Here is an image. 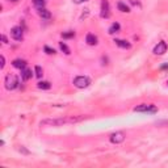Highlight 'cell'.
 Segmentation results:
<instances>
[{"mask_svg": "<svg viewBox=\"0 0 168 168\" xmlns=\"http://www.w3.org/2000/svg\"><path fill=\"white\" fill-rule=\"evenodd\" d=\"M30 78H32V70L30 69H26V67H25L24 70H21V79L24 81L29 80Z\"/></svg>", "mask_w": 168, "mask_h": 168, "instance_id": "11", "label": "cell"}, {"mask_svg": "<svg viewBox=\"0 0 168 168\" xmlns=\"http://www.w3.org/2000/svg\"><path fill=\"white\" fill-rule=\"evenodd\" d=\"M166 69H168V63L167 64H163V66H162V70H166Z\"/></svg>", "mask_w": 168, "mask_h": 168, "instance_id": "26", "label": "cell"}, {"mask_svg": "<svg viewBox=\"0 0 168 168\" xmlns=\"http://www.w3.org/2000/svg\"><path fill=\"white\" fill-rule=\"evenodd\" d=\"M113 42H114V44H116L117 46L122 47V49H130V47H131V45L129 44L127 41H125V40H117V38H116V40H114Z\"/></svg>", "mask_w": 168, "mask_h": 168, "instance_id": "12", "label": "cell"}, {"mask_svg": "<svg viewBox=\"0 0 168 168\" xmlns=\"http://www.w3.org/2000/svg\"><path fill=\"white\" fill-rule=\"evenodd\" d=\"M102 19H108L110 16V7H109V2L108 0H102L101 2V12H100Z\"/></svg>", "mask_w": 168, "mask_h": 168, "instance_id": "7", "label": "cell"}, {"mask_svg": "<svg viewBox=\"0 0 168 168\" xmlns=\"http://www.w3.org/2000/svg\"><path fill=\"white\" fill-rule=\"evenodd\" d=\"M38 15H40V17H42V19H46V20H49L50 17H51L50 11H47L46 8H40V9H38Z\"/></svg>", "mask_w": 168, "mask_h": 168, "instance_id": "13", "label": "cell"}, {"mask_svg": "<svg viewBox=\"0 0 168 168\" xmlns=\"http://www.w3.org/2000/svg\"><path fill=\"white\" fill-rule=\"evenodd\" d=\"M67 122V118H54V120H44L41 121V125H49V126H62Z\"/></svg>", "mask_w": 168, "mask_h": 168, "instance_id": "4", "label": "cell"}, {"mask_svg": "<svg viewBox=\"0 0 168 168\" xmlns=\"http://www.w3.org/2000/svg\"><path fill=\"white\" fill-rule=\"evenodd\" d=\"M72 2L75 4H81V3H85V2H88V0H72Z\"/></svg>", "mask_w": 168, "mask_h": 168, "instance_id": "23", "label": "cell"}, {"mask_svg": "<svg viewBox=\"0 0 168 168\" xmlns=\"http://www.w3.org/2000/svg\"><path fill=\"white\" fill-rule=\"evenodd\" d=\"M5 88L8 89V91H13V89H16L17 87H19V79H17V76H15V75H7L5 76Z\"/></svg>", "mask_w": 168, "mask_h": 168, "instance_id": "2", "label": "cell"}, {"mask_svg": "<svg viewBox=\"0 0 168 168\" xmlns=\"http://www.w3.org/2000/svg\"><path fill=\"white\" fill-rule=\"evenodd\" d=\"M12 66L15 67V69L24 70L25 67H26V60H24V59H15L12 62Z\"/></svg>", "mask_w": 168, "mask_h": 168, "instance_id": "9", "label": "cell"}, {"mask_svg": "<svg viewBox=\"0 0 168 168\" xmlns=\"http://www.w3.org/2000/svg\"><path fill=\"white\" fill-rule=\"evenodd\" d=\"M117 8H118L121 12H124V13H129L130 12V8L125 4V3H122V2H118L117 3Z\"/></svg>", "mask_w": 168, "mask_h": 168, "instance_id": "15", "label": "cell"}, {"mask_svg": "<svg viewBox=\"0 0 168 168\" xmlns=\"http://www.w3.org/2000/svg\"><path fill=\"white\" fill-rule=\"evenodd\" d=\"M33 4L34 7H37V9H40V8H45L46 2L45 0H33Z\"/></svg>", "mask_w": 168, "mask_h": 168, "instance_id": "18", "label": "cell"}, {"mask_svg": "<svg viewBox=\"0 0 168 168\" xmlns=\"http://www.w3.org/2000/svg\"><path fill=\"white\" fill-rule=\"evenodd\" d=\"M4 66H5V58L2 55V66H0V67H2V69H4Z\"/></svg>", "mask_w": 168, "mask_h": 168, "instance_id": "24", "label": "cell"}, {"mask_svg": "<svg viewBox=\"0 0 168 168\" xmlns=\"http://www.w3.org/2000/svg\"><path fill=\"white\" fill-rule=\"evenodd\" d=\"M11 37L16 41H23L24 38V30L20 26H15L11 29Z\"/></svg>", "mask_w": 168, "mask_h": 168, "instance_id": "6", "label": "cell"}, {"mask_svg": "<svg viewBox=\"0 0 168 168\" xmlns=\"http://www.w3.org/2000/svg\"><path fill=\"white\" fill-rule=\"evenodd\" d=\"M167 49H168L167 42L160 41L159 44L154 47V54H155V55H163L164 53H167Z\"/></svg>", "mask_w": 168, "mask_h": 168, "instance_id": "8", "label": "cell"}, {"mask_svg": "<svg viewBox=\"0 0 168 168\" xmlns=\"http://www.w3.org/2000/svg\"><path fill=\"white\" fill-rule=\"evenodd\" d=\"M85 42H87L89 46H95V45H97V37L92 33H88L87 37H85Z\"/></svg>", "mask_w": 168, "mask_h": 168, "instance_id": "10", "label": "cell"}, {"mask_svg": "<svg viewBox=\"0 0 168 168\" xmlns=\"http://www.w3.org/2000/svg\"><path fill=\"white\" fill-rule=\"evenodd\" d=\"M121 29V26H120V24L118 23H113L112 25H110V28H109V30H108V33L109 34H114V33H118Z\"/></svg>", "mask_w": 168, "mask_h": 168, "instance_id": "14", "label": "cell"}, {"mask_svg": "<svg viewBox=\"0 0 168 168\" xmlns=\"http://www.w3.org/2000/svg\"><path fill=\"white\" fill-rule=\"evenodd\" d=\"M34 70H35V76H37V78H42V75H44V70H42L40 66H35Z\"/></svg>", "mask_w": 168, "mask_h": 168, "instance_id": "20", "label": "cell"}, {"mask_svg": "<svg viewBox=\"0 0 168 168\" xmlns=\"http://www.w3.org/2000/svg\"><path fill=\"white\" fill-rule=\"evenodd\" d=\"M125 138H126L125 137V133H122V131H116V133H113L112 135H110L109 141L114 145H120L125 141Z\"/></svg>", "mask_w": 168, "mask_h": 168, "instance_id": "5", "label": "cell"}, {"mask_svg": "<svg viewBox=\"0 0 168 168\" xmlns=\"http://www.w3.org/2000/svg\"><path fill=\"white\" fill-rule=\"evenodd\" d=\"M59 47H60V50L64 53L66 55H70L71 54V50L69 49V46H67L64 42H59Z\"/></svg>", "mask_w": 168, "mask_h": 168, "instance_id": "16", "label": "cell"}, {"mask_svg": "<svg viewBox=\"0 0 168 168\" xmlns=\"http://www.w3.org/2000/svg\"><path fill=\"white\" fill-rule=\"evenodd\" d=\"M11 2H17V0H11Z\"/></svg>", "mask_w": 168, "mask_h": 168, "instance_id": "27", "label": "cell"}, {"mask_svg": "<svg viewBox=\"0 0 168 168\" xmlns=\"http://www.w3.org/2000/svg\"><path fill=\"white\" fill-rule=\"evenodd\" d=\"M19 151H20V152H23V154H25V155H29V151H28V150L25 148L24 146H21V147L19 148Z\"/></svg>", "mask_w": 168, "mask_h": 168, "instance_id": "22", "label": "cell"}, {"mask_svg": "<svg viewBox=\"0 0 168 168\" xmlns=\"http://www.w3.org/2000/svg\"><path fill=\"white\" fill-rule=\"evenodd\" d=\"M2 40H3V44H8V40H7V37H5L4 34L2 35Z\"/></svg>", "mask_w": 168, "mask_h": 168, "instance_id": "25", "label": "cell"}, {"mask_svg": "<svg viewBox=\"0 0 168 168\" xmlns=\"http://www.w3.org/2000/svg\"><path fill=\"white\" fill-rule=\"evenodd\" d=\"M37 87L40 89H50L51 88V84H50L49 81H40V83L37 84Z\"/></svg>", "mask_w": 168, "mask_h": 168, "instance_id": "17", "label": "cell"}, {"mask_svg": "<svg viewBox=\"0 0 168 168\" xmlns=\"http://www.w3.org/2000/svg\"><path fill=\"white\" fill-rule=\"evenodd\" d=\"M62 37H63V38H74V37H75V32H72V30L63 32V33H62Z\"/></svg>", "mask_w": 168, "mask_h": 168, "instance_id": "19", "label": "cell"}, {"mask_svg": "<svg viewBox=\"0 0 168 168\" xmlns=\"http://www.w3.org/2000/svg\"><path fill=\"white\" fill-rule=\"evenodd\" d=\"M44 50H45L46 54H49V55H54V54H55V50L51 49V47H49V46H45Z\"/></svg>", "mask_w": 168, "mask_h": 168, "instance_id": "21", "label": "cell"}, {"mask_svg": "<svg viewBox=\"0 0 168 168\" xmlns=\"http://www.w3.org/2000/svg\"><path fill=\"white\" fill-rule=\"evenodd\" d=\"M167 85H168V80H167Z\"/></svg>", "mask_w": 168, "mask_h": 168, "instance_id": "28", "label": "cell"}, {"mask_svg": "<svg viewBox=\"0 0 168 168\" xmlns=\"http://www.w3.org/2000/svg\"><path fill=\"white\" fill-rule=\"evenodd\" d=\"M134 112L137 113H148V114H154L158 112V108L155 105H150V104H141L134 108Z\"/></svg>", "mask_w": 168, "mask_h": 168, "instance_id": "1", "label": "cell"}, {"mask_svg": "<svg viewBox=\"0 0 168 168\" xmlns=\"http://www.w3.org/2000/svg\"><path fill=\"white\" fill-rule=\"evenodd\" d=\"M91 84V79L88 76H76L74 79V85L79 89H84Z\"/></svg>", "mask_w": 168, "mask_h": 168, "instance_id": "3", "label": "cell"}]
</instances>
